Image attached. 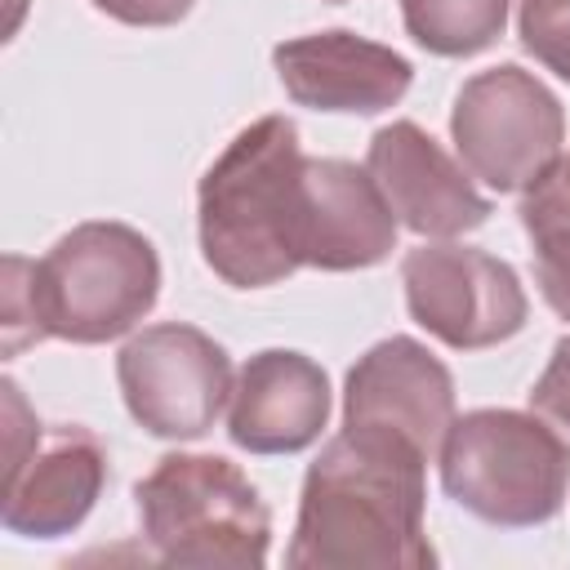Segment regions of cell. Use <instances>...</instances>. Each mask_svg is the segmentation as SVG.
<instances>
[{
  "instance_id": "cell-16",
  "label": "cell",
  "mask_w": 570,
  "mask_h": 570,
  "mask_svg": "<svg viewBox=\"0 0 570 570\" xmlns=\"http://www.w3.org/2000/svg\"><path fill=\"white\" fill-rule=\"evenodd\" d=\"M517 36L534 62L570 80V0H521Z\"/></svg>"
},
{
  "instance_id": "cell-8",
  "label": "cell",
  "mask_w": 570,
  "mask_h": 570,
  "mask_svg": "<svg viewBox=\"0 0 570 570\" xmlns=\"http://www.w3.org/2000/svg\"><path fill=\"white\" fill-rule=\"evenodd\" d=\"M116 383L142 432L160 441H196L232 396V356L205 330L160 321L120 347Z\"/></svg>"
},
{
  "instance_id": "cell-10",
  "label": "cell",
  "mask_w": 570,
  "mask_h": 570,
  "mask_svg": "<svg viewBox=\"0 0 570 570\" xmlns=\"http://www.w3.org/2000/svg\"><path fill=\"white\" fill-rule=\"evenodd\" d=\"M343 423L396 432L432 454L454 423V374L419 338L392 334L356 356V365L347 370Z\"/></svg>"
},
{
  "instance_id": "cell-18",
  "label": "cell",
  "mask_w": 570,
  "mask_h": 570,
  "mask_svg": "<svg viewBox=\"0 0 570 570\" xmlns=\"http://www.w3.org/2000/svg\"><path fill=\"white\" fill-rule=\"evenodd\" d=\"M517 214L530 236L548 227H570V156H557V165L534 187H525Z\"/></svg>"
},
{
  "instance_id": "cell-3",
  "label": "cell",
  "mask_w": 570,
  "mask_h": 570,
  "mask_svg": "<svg viewBox=\"0 0 570 570\" xmlns=\"http://www.w3.org/2000/svg\"><path fill=\"white\" fill-rule=\"evenodd\" d=\"M200 254L232 289H263L303 267L307 156L289 116L245 125L196 191Z\"/></svg>"
},
{
  "instance_id": "cell-11",
  "label": "cell",
  "mask_w": 570,
  "mask_h": 570,
  "mask_svg": "<svg viewBox=\"0 0 570 570\" xmlns=\"http://www.w3.org/2000/svg\"><path fill=\"white\" fill-rule=\"evenodd\" d=\"M365 169L383 187L401 227L419 236H463L490 218V200L423 125L392 120L370 138Z\"/></svg>"
},
{
  "instance_id": "cell-7",
  "label": "cell",
  "mask_w": 570,
  "mask_h": 570,
  "mask_svg": "<svg viewBox=\"0 0 570 570\" xmlns=\"http://www.w3.org/2000/svg\"><path fill=\"white\" fill-rule=\"evenodd\" d=\"M450 138L468 174L490 191H525L557 165L566 111L534 71L499 62L468 76L454 94Z\"/></svg>"
},
{
  "instance_id": "cell-21",
  "label": "cell",
  "mask_w": 570,
  "mask_h": 570,
  "mask_svg": "<svg viewBox=\"0 0 570 570\" xmlns=\"http://www.w3.org/2000/svg\"><path fill=\"white\" fill-rule=\"evenodd\" d=\"M27 4H31V0H4V40H9V36H18Z\"/></svg>"
},
{
  "instance_id": "cell-1",
  "label": "cell",
  "mask_w": 570,
  "mask_h": 570,
  "mask_svg": "<svg viewBox=\"0 0 570 570\" xmlns=\"http://www.w3.org/2000/svg\"><path fill=\"white\" fill-rule=\"evenodd\" d=\"M428 454L379 428H347L307 463L294 539V570H428Z\"/></svg>"
},
{
  "instance_id": "cell-17",
  "label": "cell",
  "mask_w": 570,
  "mask_h": 570,
  "mask_svg": "<svg viewBox=\"0 0 570 570\" xmlns=\"http://www.w3.org/2000/svg\"><path fill=\"white\" fill-rule=\"evenodd\" d=\"M530 240H534L539 294L561 321H570V227H548V232H534Z\"/></svg>"
},
{
  "instance_id": "cell-2",
  "label": "cell",
  "mask_w": 570,
  "mask_h": 570,
  "mask_svg": "<svg viewBox=\"0 0 570 570\" xmlns=\"http://www.w3.org/2000/svg\"><path fill=\"white\" fill-rule=\"evenodd\" d=\"M160 298V254L129 223H76L45 258H4L0 334L4 356L31 343H111Z\"/></svg>"
},
{
  "instance_id": "cell-5",
  "label": "cell",
  "mask_w": 570,
  "mask_h": 570,
  "mask_svg": "<svg viewBox=\"0 0 570 570\" xmlns=\"http://www.w3.org/2000/svg\"><path fill=\"white\" fill-rule=\"evenodd\" d=\"M441 490L485 525H543L566 503L570 445L539 414L468 410L441 436Z\"/></svg>"
},
{
  "instance_id": "cell-4",
  "label": "cell",
  "mask_w": 570,
  "mask_h": 570,
  "mask_svg": "<svg viewBox=\"0 0 570 570\" xmlns=\"http://www.w3.org/2000/svg\"><path fill=\"white\" fill-rule=\"evenodd\" d=\"M142 539L160 566L258 570L272 548V512L254 481L223 454H165L134 485Z\"/></svg>"
},
{
  "instance_id": "cell-12",
  "label": "cell",
  "mask_w": 570,
  "mask_h": 570,
  "mask_svg": "<svg viewBox=\"0 0 570 570\" xmlns=\"http://www.w3.org/2000/svg\"><path fill=\"white\" fill-rule=\"evenodd\" d=\"M272 62L285 94L312 111L374 116L396 107L414 80V67L405 53L343 27L294 36L272 49Z\"/></svg>"
},
{
  "instance_id": "cell-6",
  "label": "cell",
  "mask_w": 570,
  "mask_h": 570,
  "mask_svg": "<svg viewBox=\"0 0 570 570\" xmlns=\"http://www.w3.org/2000/svg\"><path fill=\"white\" fill-rule=\"evenodd\" d=\"M0 392H4L0 521L9 534L22 539H62L94 512L107 485V445L80 423H58L45 432L13 379H4Z\"/></svg>"
},
{
  "instance_id": "cell-14",
  "label": "cell",
  "mask_w": 570,
  "mask_h": 570,
  "mask_svg": "<svg viewBox=\"0 0 570 570\" xmlns=\"http://www.w3.org/2000/svg\"><path fill=\"white\" fill-rule=\"evenodd\" d=\"M396 214L370 169L338 156H307L303 267L361 272L396 249Z\"/></svg>"
},
{
  "instance_id": "cell-9",
  "label": "cell",
  "mask_w": 570,
  "mask_h": 570,
  "mask_svg": "<svg viewBox=\"0 0 570 570\" xmlns=\"http://www.w3.org/2000/svg\"><path fill=\"white\" fill-rule=\"evenodd\" d=\"M414 325L454 352H481L521 334L530 298L512 263L472 245H419L401 258Z\"/></svg>"
},
{
  "instance_id": "cell-13",
  "label": "cell",
  "mask_w": 570,
  "mask_h": 570,
  "mask_svg": "<svg viewBox=\"0 0 570 570\" xmlns=\"http://www.w3.org/2000/svg\"><path fill=\"white\" fill-rule=\"evenodd\" d=\"M330 423L325 370L289 347L249 356L232 387L227 436L249 454H298Z\"/></svg>"
},
{
  "instance_id": "cell-19",
  "label": "cell",
  "mask_w": 570,
  "mask_h": 570,
  "mask_svg": "<svg viewBox=\"0 0 570 570\" xmlns=\"http://www.w3.org/2000/svg\"><path fill=\"white\" fill-rule=\"evenodd\" d=\"M530 410L557 423L561 432H570V334L552 343V356L530 387Z\"/></svg>"
},
{
  "instance_id": "cell-20",
  "label": "cell",
  "mask_w": 570,
  "mask_h": 570,
  "mask_svg": "<svg viewBox=\"0 0 570 570\" xmlns=\"http://www.w3.org/2000/svg\"><path fill=\"white\" fill-rule=\"evenodd\" d=\"M89 4L125 27H174L191 13L196 0H89Z\"/></svg>"
},
{
  "instance_id": "cell-15",
  "label": "cell",
  "mask_w": 570,
  "mask_h": 570,
  "mask_svg": "<svg viewBox=\"0 0 570 570\" xmlns=\"http://www.w3.org/2000/svg\"><path fill=\"white\" fill-rule=\"evenodd\" d=\"M410 40L436 58H472L508 27V0H401Z\"/></svg>"
}]
</instances>
